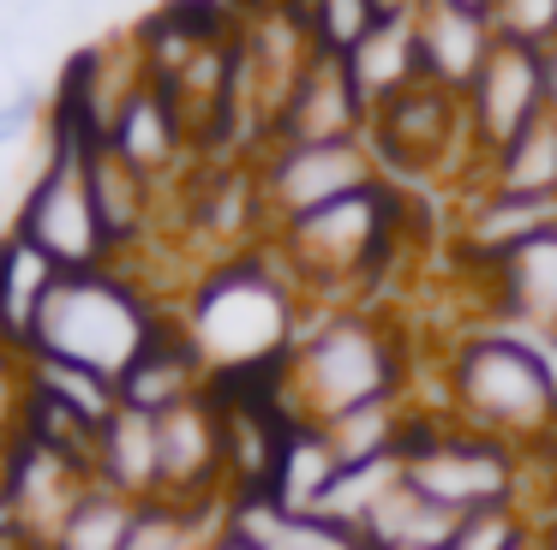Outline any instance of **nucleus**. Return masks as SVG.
<instances>
[{"label":"nucleus","mask_w":557,"mask_h":550,"mask_svg":"<svg viewBox=\"0 0 557 550\" xmlns=\"http://www.w3.org/2000/svg\"><path fill=\"white\" fill-rule=\"evenodd\" d=\"M198 353L210 365V383H240V377H276L282 359L300 341L294 317V287L276 270V258H228L198 282L186 305Z\"/></svg>","instance_id":"f257e3e1"},{"label":"nucleus","mask_w":557,"mask_h":550,"mask_svg":"<svg viewBox=\"0 0 557 550\" xmlns=\"http://www.w3.org/2000/svg\"><path fill=\"white\" fill-rule=\"evenodd\" d=\"M270 389H276V407L288 418L330 425V418L354 413V407L396 401L401 359H396V341L384 335L377 317L336 311L318 329H300V341H294V353L270 377Z\"/></svg>","instance_id":"f03ea898"},{"label":"nucleus","mask_w":557,"mask_h":550,"mask_svg":"<svg viewBox=\"0 0 557 550\" xmlns=\"http://www.w3.org/2000/svg\"><path fill=\"white\" fill-rule=\"evenodd\" d=\"M157 323H162V311L150 305L133 275H121L114 263L109 270H73V275L54 282L30 353L66 359V365L102 371V377L121 383V371L138 359V347L150 341Z\"/></svg>","instance_id":"7ed1b4c3"},{"label":"nucleus","mask_w":557,"mask_h":550,"mask_svg":"<svg viewBox=\"0 0 557 550\" xmlns=\"http://www.w3.org/2000/svg\"><path fill=\"white\" fill-rule=\"evenodd\" d=\"M444 407L456 425L504 437L516 449L557 437V383L504 335L473 329L444 365Z\"/></svg>","instance_id":"20e7f679"},{"label":"nucleus","mask_w":557,"mask_h":550,"mask_svg":"<svg viewBox=\"0 0 557 550\" xmlns=\"http://www.w3.org/2000/svg\"><path fill=\"white\" fill-rule=\"evenodd\" d=\"M396 186L372 179V186L348 191V198L324 203L312 215H294L276 227V251L306 275V282H354L360 270H372L396 239Z\"/></svg>","instance_id":"39448f33"},{"label":"nucleus","mask_w":557,"mask_h":550,"mask_svg":"<svg viewBox=\"0 0 557 550\" xmlns=\"http://www.w3.org/2000/svg\"><path fill=\"white\" fill-rule=\"evenodd\" d=\"M85 150L78 138H49V162L37 167L30 191L18 198L13 234H25L30 246H42L66 275L73 270H109V239L97 222V198H90Z\"/></svg>","instance_id":"423d86ee"},{"label":"nucleus","mask_w":557,"mask_h":550,"mask_svg":"<svg viewBox=\"0 0 557 550\" xmlns=\"http://www.w3.org/2000/svg\"><path fill=\"white\" fill-rule=\"evenodd\" d=\"M516 466H521L516 442L485 437V430H468V425H449L432 449L401 461V485L444 502L449 514H473V509H504V502H516Z\"/></svg>","instance_id":"0eeeda50"},{"label":"nucleus","mask_w":557,"mask_h":550,"mask_svg":"<svg viewBox=\"0 0 557 550\" xmlns=\"http://www.w3.org/2000/svg\"><path fill=\"white\" fill-rule=\"evenodd\" d=\"M384 179L372 143L348 138V143H270L258 155V198H264V215L294 222V215H312L324 203L348 198V191Z\"/></svg>","instance_id":"6e6552de"},{"label":"nucleus","mask_w":557,"mask_h":550,"mask_svg":"<svg viewBox=\"0 0 557 550\" xmlns=\"http://www.w3.org/2000/svg\"><path fill=\"white\" fill-rule=\"evenodd\" d=\"M461 108H468L473 162H492L497 150H509L545 114V48L497 42L480 78H473V90L461 96Z\"/></svg>","instance_id":"1a4fd4ad"},{"label":"nucleus","mask_w":557,"mask_h":550,"mask_svg":"<svg viewBox=\"0 0 557 550\" xmlns=\"http://www.w3.org/2000/svg\"><path fill=\"white\" fill-rule=\"evenodd\" d=\"M366 143H372L377 167H437L456 143L473 155L468 108H461V96L437 90V84H413L372 114Z\"/></svg>","instance_id":"9d476101"},{"label":"nucleus","mask_w":557,"mask_h":550,"mask_svg":"<svg viewBox=\"0 0 557 550\" xmlns=\"http://www.w3.org/2000/svg\"><path fill=\"white\" fill-rule=\"evenodd\" d=\"M366 132H372V108L354 90L342 54H312L306 72L294 78L288 102L276 108L270 143H348V138H366Z\"/></svg>","instance_id":"9b49d317"},{"label":"nucleus","mask_w":557,"mask_h":550,"mask_svg":"<svg viewBox=\"0 0 557 550\" xmlns=\"http://www.w3.org/2000/svg\"><path fill=\"white\" fill-rule=\"evenodd\" d=\"M198 395H210V365H205V353H198L186 317H169V311H162V323L150 329V341L138 347V359L121 371V407L162 418V413H174V407L198 401Z\"/></svg>","instance_id":"f8f14e48"},{"label":"nucleus","mask_w":557,"mask_h":550,"mask_svg":"<svg viewBox=\"0 0 557 550\" xmlns=\"http://www.w3.org/2000/svg\"><path fill=\"white\" fill-rule=\"evenodd\" d=\"M186 132H193V126H186L181 96H174L169 84H157L150 72L121 96V108H114V120H109V143H114V150H121L145 179H162L174 162H181Z\"/></svg>","instance_id":"ddd939ff"},{"label":"nucleus","mask_w":557,"mask_h":550,"mask_svg":"<svg viewBox=\"0 0 557 550\" xmlns=\"http://www.w3.org/2000/svg\"><path fill=\"white\" fill-rule=\"evenodd\" d=\"M492 48H497V30L485 12L420 0V72H425V84H437L449 96H468L480 66L492 60Z\"/></svg>","instance_id":"4468645a"},{"label":"nucleus","mask_w":557,"mask_h":550,"mask_svg":"<svg viewBox=\"0 0 557 550\" xmlns=\"http://www.w3.org/2000/svg\"><path fill=\"white\" fill-rule=\"evenodd\" d=\"M342 66H348L354 90L366 96L372 114L384 102H396L401 90L425 84V72H420V7L413 12H384V18L342 54Z\"/></svg>","instance_id":"2eb2a0df"},{"label":"nucleus","mask_w":557,"mask_h":550,"mask_svg":"<svg viewBox=\"0 0 557 550\" xmlns=\"http://www.w3.org/2000/svg\"><path fill=\"white\" fill-rule=\"evenodd\" d=\"M485 317L557 323V227L485 263Z\"/></svg>","instance_id":"dca6fc26"},{"label":"nucleus","mask_w":557,"mask_h":550,"mask_svg":"<svg viewBox=\"0 0 557 550\" xmlns=\"http://www.w3.org/2000/svg\"><path fill=\"white\" fill-rule=\"evenodd\" d=\"M545 227H557V198H528V191L485 186L480 198L468 203V215H461V251L485 270V263L509 258L516 246L540 239Z\"/></svg>","instance_id":"f3484780"},{"label":"nucleus","mask_w":557,"mask_h":550,"mask_svg":"<svg viewBox=\"0 0 557 550\" xmlns=\"http://www.w3.org/2000/svg\"><path fill=\"white\" fill-rule=\"evenodd\" d=\"M61 275H66L61 263H54L42 246H30L25 234L0 239V341L18 347V353H30L42 305H49V293H54Z\"/></svg>","instance_id":"a211bd4d"},{"label":"nucleus","mask_w":557,"mask_h":550,"mask_svg":"<svg viewBox=\"0 0 557 550\" xmlns=\"http://www.w3.org/2000/svg\"><path fill=\"white\" fill-rule=\"evenodd\" d=\"M85 174H90V198H97V222H102V239H109V258L138 246V234L150 227V186L109 138L85 150Z\"/></svg>","instance_id":"6ab92c4d"},{"label":"nucleus","mask_w":557,"mask_h":550,"mask_svg":"<svg viewBox=\"0 0 557 550\" xmlns=\"http://www.w3.org/2000/svg\"><path fill=\"white\" fill-rule=\"evenodd\" d=\"M222 521L240 538H252L258 550H372L360 526H342L330 514H294L270 497H228Z\"/></svg>","instance_id":"aec40b11"},{"label":"nucleus","mask_w":557,"mask_h":550,"mask_svg":"<svg viewBox=\"0 0 557 550\" xmlns=\"http://www.w3.org/2000/svg\"><path fill=\"white\" fill-rule=\"evenodd\" d=\"M342 473V454L330 449V430L312 425V418H288V430H282V454H276V473H270V502H282V509L294 514H312L318 502L330 497V485H336Z\"/></svg>","instance_id":"412c9836"},{"label":"nucleus","mask_w":557,"mask_h":550,"mask_svg":"<svg viewBox=\"0 0 557 550\" xmlns=\"http://www.w3.org/2000/svg\"><path fill=\"white\" fill-rule=\"evenodd\" d=\"M97 485L121 490V497H133V502H157L162 466H157V418L150 413L121 407V413L102 425V437H97Z\"/></svg>","instance_id":"4be33fe9"},{"label":"nucleus","mask_w":557,"mask_h":550,"mask_svg":"<svg viewBox=\"0 0 557 550\" xmlns=\"http://www.w3.org/2000/svg\"><path fill=\"white\" fill-rule=\"evenodd\" d=\"M456 521H461V514H449L444 502L420 497L413 485H396V490H389V497L360 521V538H366L372 550H449Z\"/></svg>","instance_id":"5701e85b"},{"label":"nucleus","mask_w":557,"mask_h":550,"mask_svg":"<svg viewBox=\"0 0 557 550\" xmlns=\"http://www.w3.org/2000/svg\"><path fill=\"white\" fill-rule=\"evenodd\" d=\"M25 389L73 407L78 418H90V425H109V418L121 413V383L102 377V371L66 365V359H49V353H25Z\"/></svg>","instance_id":"b1692460"},{"label":"nucleus","mask_w":557,"mask_h":550,"mask_svg":"<svg viewBox=\"0 0 557 550\" xmlns=\"http://www.w3.org/2000/svg\"><path fill=\"white\" fill-rule=\"evenodd\" d=\"M138 509L145 502H133V497H121V490L90 478L85 497L73 502V514L61 521V533L49 538V550H126V538L138 526Z\"/></svg>","instance_id":"393cba45"},{"label":"nucleus","mask_w":557,"mask_h":550,"mask_svg":"<svg viewBox=\"0 0 557 550\" xmlns=\"http://www.w3.org/2000/svg\"><path fill=\"white\" fill-rule=\"evenodd\" d=\"M485 167V186L528 191V198H557V120L540 114L509 150H497Z\"/></svg>","instance_id":"a878e982"},{"label":"nucleus","mask_w":557,"mask_h":550,"mask_svg":"<svg viewBox=\"0 0 557 550\" xmlns=\"http://www.w3.org/2000/svg\"><path fill=\"white\" fill-rule=\"evenodd\" d=\"M222 526V509H174V502H145L126 550H205Z\"/></svg>","instance_id":"bb28decb"},{"label":"nucleus","mask_w":557,"mask_h":550,"mask_svg":"<svg viewBox=\"0 0 557 550\" xmlns=\"http://www.w3.org/2000/svg\"><path fill=\"white\" fill-rule=\"evenodd\" d=\"M294 18L306 24L318 54H348V48L384 18V7H377V0H300Z\"/></svg>","instance_id":"cd10ccee"},{"label":"nucleus","mask_w":557,"mask_h":550,"mask_svg":"<svg viewBox=\"0 0 557 550\" xmlns=\"http://www.w3.org/2000/svg\"><path fill=\"white\" fill-rule=\"evenodd\" d=\"M533 538H540V521H528L516 502H504V509L461 514L449 550H521V545H533Z\"/></svg>","instance_id":"c85d7f7f"},{"label":"nucleus","mask_w":557,"mask_h":550,"mask_svg":"<svg viewBox=\"0 0 557 550\" xmlns=\"http://www.w3.org/2000/svg\"><path fill=\"white\" fill-rule=\"evenodd\" d=\"M492 30H497V42L552 48L557 42V0H492Z\"/></svg>","instance_id":"c756f323"},{"label":"nucleus","mask_w":557,"mask_h":550,"mask_svg":"<svg viewBox=\"0 0 557 550\" xmlns=\"http://www.w3.org/2000/svg\"><path fill=\"white\" fill-rule=\"evenodd\" d=\"M18 418H25V353L0 341V449H13Z\"/></svg>","instance_id":"7c9ffc66"},{"label":"nucleus","mask_w":557,"mask_h":550,"mask_svg":"<svg viewBox=\"0 0 557 550\" xmlns=\"http://www.w3.org/2000/svg\"><path fill=\"white\" fill-rule=\"evenodd\" d=\"M30 120H37V96H13V102H0V150L13 138H25Z\"/></svg>","instance_id":"2f4dec72"},{"label":"nucleus","mask_w":557,"mask_h":550,"mask_svg":"<svg viewBox=\"0 0 557 550\" xmlns=\"http://www.w3.org/2000/svg\"><path fill=\"white\" fill-rule=\"evenodd\" d=\"M205 550H258V545H252V538H240L228 521H222L216 533H210V545H205Z\"/></svg>","instance_id":"473e14b6"},{"label":"nucleus","mask_w":557,"mask_h":550,"mask_svg":"<svg viewBox=\"0 0 557 550\" xmlns=\"http://www.w3.org/2000/svg\"><path fill=\"white\" fill-rule=\"evenodd\" d=\"M545 114L557 120V42L545 48Z\"/></svg>","instance_id":"72a5a7b5"},{"label":"nucleus","mask_w":557,"mask_h":550,"mask_svg":"<svg viewBox=\"0 0 557 550\" xmlns=\"http://www.w3.org/2000/svg\"><path fill=\"white\" fill-rule=\"evenodd\" d=\"M444 7H461V12H485V18H492V0H444Z\"/></svg>","instance_id":"f704fd0d"},{"label":"nucleus","mask_w":557,"mask_h":550,"mask_svg":"<svg viewBox=\"0 0 557 550\" xmlns=\"http://www.w3.org/2000/svg\"><path fill=\"white\" fill-rule=\"evenodd\" d=\"M377 7H384V12H413L420 0H377Z\"/></svg>","instance_id":"c9c22d12"},{"label":"nucleus","mask_w":557,"mask_h":550,"mask_svg":"<svg viewBox=\"0 0 557 550\" xmlns=\"http://www.w3.org/2000/svg\"><path fill=\"white\" fill-rule=\"evenodd\" d=\"M521 550H540V538H533V545H521Z\"/></svg>","instance_id":"e433bc0d"}]
</instances>
